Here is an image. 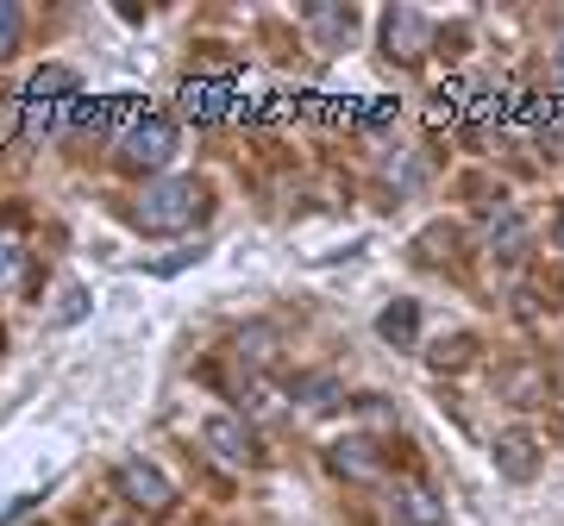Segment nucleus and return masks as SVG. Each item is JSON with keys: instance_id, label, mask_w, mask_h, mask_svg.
Returning <instances> with one entry per match:
<instances>
[{"instance_id": "nucleus-1", "label": "nucleus", "mask_w": 564, "mask_h": 526, "mask_svg": "<svg viewBox=\"0 0 564 526\" xmlns=\"http://www.w3.org/2000/svg\"><path fill=\"white\" fill-rule=\"evenodd\" d=\"M126 220L139 226V232H188V226L207 220V188L195 183V176H163V183H151L132 201V213Z\"/></svg>"}, {"instance_id": "nucleus-2", "label": "nucleus", "mask_w": 564, "mask_h": 526, "mask_svg": "<svg viewBox=\"0 0 564 526\" xmlns=\"http://www.w3.org/2000/svg\"><path fill=\"white\" fill-rule=\"evenodd\" d=\"M176 157V125L163 120V113H144V120L126 125V139H120V169H163V163Z\"/></svg>"}, {"instance_id": "nucleus-3", "label": "nucleus", "mask_w": 564, "mask_h": 526, "mask_svg": "<svg viewBox=\"0 0 564 526\" xmlns=\"http://www.w3.org/2000/svg\"><path fill=\"white\" fill-rule=\"evenodd\" d=\"M113 489H120V502H132L139 514H163V507L176 502V483H170L158 464H144V458H126V464L113 470Z\"/></svg>"}, {"instance_id": "nucleus-4", "label": "nucleus", "mask_w": 564, "mask_h": 526, "mask_svg": "<svg viewBox=\"0 0 564 526\" xmlns=\"http://www.w3.org/2000/svg\"><path fill=\"white\" fill-rule=\"evenodd\" d=\"M426 51H433V25H426L414 7H389V13H383V57L421 63Z\"/></svg>"}, {"instance_id": "nucleus-5", "label": "nucleus", "mask_w": 564, "mask_h": 526, "mask_svg": "<svg viewBox=\"0 0 564 526\" xmlns=\"http://www.w3.org/2000/svg\"><path fill=\"white\" fill-rule=\"evenodd\" d=\"M202 439H207V451H214L220 464H232V470H245L251 458H258V446H251L245 420H232V414H214V420L202 426Z\"/></svg>"}, {"instance_id": "nucleus-6", "label": "nucleus", "mask_w": 564, "mask_h": 526, "mask_svg": "<svg viewBox=\"0 0 564 526\" xmlns=\"http://www.w3.org/2000/svg\"><path fill=\"white\" fill-rule=\"evenodd\" d=\"M496 470H502L508 483H533L540 476V439L533 432H496Z\"/></svg>"}, {"instance_id": "nucleus-7", "label": "nucleus", "mask_w": 564, "mask_h": 526, "mask_svg": "<svg viewBox=\"0 0 564 526\" xmlns=\"http://www.w3.org/2000/svg\"><path fill=\"white\" fill-rule=\"evenodd\" d=\"M389 507H395V520L402 526H445V502L426 483H395Z\"/></svg>"}, {"instance_id": "nucleus-8", "label": "nucleus", "mask_w": 564, "mask_h": 526, "mask_svg": "<svg viewBox=\"0 0 564 526\" xmlns=\"http://www.w3.org/2000/svg\"><path fill=\"white\" fill-rule=\"evenodd\" d=\"M333 470H339L345 483H383V458L370 439H339L333 446Z\"/></svg>"}, {"instance_id": "nucleus-9", "label": "nucleus", "mask_w": 564, "mask_h": 526, "mask_svg": "<svg viewBox=\"0 0 564 526\" xmlns=\"http://www.w3.org/2000/svg\"><path fill=\"white\" fill-rule=\"evenodd\" d=\"M182 113L202 120V125L232 120V88H220V81H188V88H182Z\"/></svg>"}, {"instance_id": "nucleus-10", "label": "nucleus", "mask_w": 564, "mask_h": 526, "mask_svg": "<svg viewBox=\"0 0 564 526\" xmlns=\"http://www.w3.org/2000/svg\"><path fill=\"white\" fill-rule=\"evenodd\" d=\"M484 244L496 251V257H527V220L514 213V207H496L484 220Z\"/></svg>"}, {"instance_id": "nucleus-11", "label": "nucleus", "mask_w": 564, "mask_h": 526, "mask_svg": "<svg viewBox=\"0 0 564 526\" xmlns=\"http://www.w3.org/2000/svg\"><path fill=\"white\" fill-rule=\"evenodd\" d=\"M276 344H282L276 326H245L239 339H232V358H239L245 370H270L276 364Z\"/></svg>"}, {"instance_id": "nucleus-12", "label": "nucleus", "mask_w": 564, "mask_h": 526, "mask_svg": "<svg viewBox=\"0 0 564 526\" xmlns=\"http://www.w3.org/2000/svg\"><path fill=\"white\" fill-rule=\"evenodd\" d=\"M377 332H383L389 344H414V332H421V307L414 302H389L383 314H377Z\"/></svg>"}, {"instance_id": "nucleus-13", "label": "nucleus", "mask_w": 564, "mask_h": 526, "mask_svg": "<svg viewBox=\"0 0 564 526\" xmlns=\"http://www.w3.org/2000/svg\"><path fill=\"white\" fill-rule=\"evenodd\" d=\"M57 95H69V101L82 95L69 69H39V76H32V88H25V101H57Z\"/></svg>"}, {"instance_id": "nucleus-14", "label": "nucleus", "mask_w": 564, "mask_h": 526, "mask_svg": "<svg viewBox=\"0 0 564 526\" xmlns=\"http://www.w3.org/2000/svg\"><path fill=\"white\" fill-rule=\"evenodd\" d=\"M307 25H321L326 39H351V7H307Z\"/></svg>"}, {"instance_id": "nucleus-15", "label": "nucleus", "mask_w": 564, "mask_h": 526, "mask_svg": "<svg viewBox=\"0 0 564 526\" xmlns=\"http://www.w3.org/2000/svg\"><path fill=\"white\" fill-rule=\"evenodd\" d=\"M20 32H25V13L13 7V0H0V57L20 51Z\"/></svg>"}, {"instance_id": "nucleus-16", "label": "nucleus", "mask_w": 564, "mask_h": 526, "mask_svg": "<svg viewBox=\"0 0 564 526\" xmlns=\"http://www.w3.org/2000/svg\"><path fill=\"white\" fill-rule=\"evenodd\" d=\"M82 314H88V288L69 283V288H63V302H57V314H51V320H57V326H76Z\"/></svg>"}, {"instance_id": "nucleus-17", "label": "nucleus", "mask_w": 564, "mask_h": 526, "mask_svg": "<svg viewBox=\"0 0 564 526\" xmlns=\"http://www.w3.org/2000/svg\"><path fill=\"white\" fill-rule=\"evenodd\" d=\"M470 351H477V344H470V339H464V332H458V339H452V344H440V351H433V364H452V370H458L464 364V358H470Z\"/></svg>"}, {"instance_id": "nucleus-18", "label": "nucleus", "mask_w": 564, "mask_h": 526, "mask_svg": "<svg viewBox=\"0 0 564 526\" xmlns=\"http://www.w3.org/2000/svg\"><path fill=\"white\" fill-rule=\"evenodd\" d=\"M13 270H20V244H13V239H0V283H7Z\"/></svg>"}, {"instance_id": "nucleus-19", "label": "nucleus", "mask_w": 564, "mask_h": 526, "mask_svg": "<svg viewBox=\"0 0 564 526\" xmlns=\"http://www.w3.org/2000/svg\"><path fill=\"white\" fill-rule=\"evenodd\" d=\"M558 251H564V213H558Z\"/></svg>"}, {"instance_id": "nucleus-20", "label": "nucleus", "mask_w": 564, "mask_h": 526, "mask_svg": "<svg viewBox=\"0 0 564 526\" xmlns=\"http://www.w3.org/2000/svg\"><path fill=\"white\" fill-rule=\"evenodd\" d=\"M558 76H564V51H558Z\"/></svg>"}, {"instance_id": "nucleus-21", "label": "nucleus", "mask_w": 564, "mask_h": 526, "mask_svg": "<svg viewBox=\"0 0 564 526\" xmlns=\"http://www.w3.org/2000/svg\"><path fill=\"white\" fill-rule=\"evenodd\" d=\"M107 526H120V520H107Z\"/></svg>"}]
</instances>
